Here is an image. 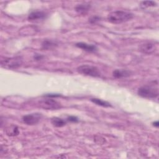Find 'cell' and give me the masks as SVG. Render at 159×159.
Wrapping results in <instances>:
<instances>
[{
	"label": "cell",
	"mask_w": 159,
	"mask_h": 159,
	"mask_svg": "<svg viewBox=\"0 0 159 159\" xmlns=\"http://www.w3.org/2000/svg\"><path fill=\"white\" fill-rule=\"evenodd\" d=\"M42 118V115L40 113H32L25 115L22 117V121L27 125H35L37 124Z\"/></svg>",
	"instance_id": "7"
},
{
	"label": "cell",
	"mask_w": 159,
	"mask_h": 159,
	"mask_svg": "<svg viewBox=\"0 0 159 159\" xmlns=\"http://www.w3.org/2000/svg\"><path fill=\"white\" fill-rule=\"evenodd\" d=\"M134 14L129 11H116L109 13L107 17V20L114 24H119L131 20Z\"/></svg>",
	"instance_id": "1"
},
{
	"label": "cell",
	"mask_w": 159,
	"mask_h": 159,
	"mask_svg": "<svg viewBox=\"0 0 159 159\" xmlns=\"http://www.w3.org/2000/svg\"><path fill=\"white\" fill-rule=\"evenodd\" d=\"M113 76L116 78H127L132 75V72L127 70H115L112 73Z\"/></svg>",
	"instance_id": "9"
},
{
	"label": "cell",
	"mask_w": 159,
	"mask_h": 159,
	"mask_svg": "<svg viewBox=\"0 0 159 159\" xmlns=\"http://www.w3.org/2000/svg\"><path fill=\"white\" fill-rule=\"evenodd\" d=\"M137 93L140 96L144 98L155 99L158 96V88L157 84H145L139 88Z\"/></svg>",
	"instance_id": "2"
},
{
	"label": "cell",
	"mask_w": 159,
	"mask_h": 159,
	"mask_svg": "<svg viewBox=\"0 0 159 159\" xmlns=\"http://www.w3.org/2000/svg\"><path fill=\"white\" fill-rule=\"evenodd\" d=\"M38 104L41 108L46 110H57L61 107V104L59 102L51 98L42 99Z\"/></svg>",
	"instance_id": "5"
},
{
	"label": "cell",
	"mask_w": 159,
	"mask_h": 159,
	"mask_svg": "<svg viewBox=\"0 0 159 159\" xmlns=\"http://www.w3.org/2000/svg\"><path fill=\"white\" fill-rule=\"evenodd\" d=\"M99 19L100 18L98 16H93L91 18H90L89 20L91 23H95L96 21H98L99 20Z\"/></svg>",
	"instance_id": "18"
},
{
	"label": "cell",
	"mask_w": 159,
	"mask_h": 159,
	"mask_svg": "<svg viewBox=\"0 0 159 159\" xmlns=\"http://www.w3.org/2000/svg\"><path fill=\"white\" fill-rule=\"evenodd\" d=\"M76 46L80 48H81L85 51L89 52H94L96 50V46L91 44H88L84 42H78L76 43Z\"/></svg>",
	"instance_id": "11"
},
{
	"label": "cell",
	"mask_w": 159,
	"mask_h": 159,
	"mask_svg": "<svg viewBox=\"0 0 159 159\" xmlns=\"http://www.w3.org/2000/svg\"><path fill=\"white\" fill-rule=\"evenodd\" d=\"M90 7H91V6H90L89 4L83 3V4H78L75 7V10L78 14H85L88 12Z\"/></svg>",
	"instance_id": "10"
},
{
	"label": "cell",
	"mask_w": 159,
	"mask_h": 159,
	"mask_svg": "<svg viewBox=\"0 0 159 159\" xmlns=\"http://www.w3.org/2000/svg\"><path fill=\"white\" fill-rule=\"evenodd\" d=\"M57 45V43L55 41H53L51 40H45L42 43V48L45 50L52 49L53 48H55Z\"/></svg>",
	"instance_id": "14"
},
{
	"label": "cell",
	"mask_w": 159,
	"mask_h": 159,
	"mask_svg": "<svg viewBox=\"0 0 159 159\" xmlns=\"http://www.w3.org/2000/svg\"><path fill=\"white\" fill-rule=\"evenodd\" d=\"M47 14L44 11H35L29 14L28 16V20L30 21H40L45 19Z\"/></svg>",
	"instance_id": "8"
},
{
	"label": "cell",
	"mask_w": 159,
	"mask_h": 159,
	"mask_svg": "<svg viewBox=\"0 0 159 159\" xmlns=\"http://www.w3.org/2000/svg\"><path fill=\"white\" fill-rule=\"evenodd\" d=\"M91 101L93 103H94V104H97V105H98V106H102V107H108L111 106V105L110 104V103H109V102H106V101H102V100H101V99H98V98H92V99H91Z\"/></svg>",
	"instance_id": "15"
},
{
	"label": "cell",
	"mask_w": 159,
	"mask_h": 159,
	"mask_svg": "<svg viewBox=\"0 0 159 159\" xmlns=\"http://www.w3.org/2000/svg\"><path fill=\"white\" fill-rule=\"evenodd\" d=\"M67 120L68 121H70V122H76L78 121V119L76 117H75V116H70L67 118Z\"/></svg>",
	"instance_id": "17"
},
{
	"label": "cell",
	"mask_w": 159,
	"mask_h": 159,
	"mask_svg": "<svg viewBox=\"0 0 159 159\" xmlns=\"http://www.w3.org/2000/svg\"><path fill=\"white\" fill-rule=\"evenodd\" d=\"M77 71L82 75L93 77H99L101 73L99 69L92 65H83L77 68Z\"/></svg>",
	"instance_id": "4"
},
{
	"label": "cell",
	"mask_w": 159,
	"mask_h": 159,
	"mask_svg": "<svg viewBox=\"0 0 159 159\" xmlns=\"http://www.w3.org/2000/svg\"><path fill=\"white\" fill-rule=\"evenodd\" d=\"M157 48V45L154 42H147L141 44L139 46V51L144 54L150 55L154 53Z\"/></svg>",
	"instance_id": "6"
},
{
	"label": "cell",
	"mask_w": 159,
	"mask_h": 159,
	"mask_svg": "<svg viewBox=\"0 0 159 159\" xmlns=\"http://www.w3.org/2000/svg\"><path fill=\"white\" fill-rule=\"evenodd\" d=\"M5 132L7 135L11 136V137L16 136L19 134L18 127L14 125H11L10 126H8L5 129Z\"/></svg>",
	"instance_id": "12"
},
{
	"label": "cell",
	"mask_w": 159,
	"mask_h": 159,
	"mask_svg": "<svg viewBox=\"0 0 159 159\" xmlns=\"http://www.w3.org/2000/svg\"><path fill=\"white\" fill-rule=\"evenodd\" d=\"M51 123L52 124L56 127H63L64 125H66V121L61 118L55 117H53L51 119Z\"/></svg>",
	"instance_id": "13"
},
{
	"label": "cell",
	"mask_w": 159,
	"mask_h": 159,
	"mask_svg": "<svg viewBox=\"0 0 159 159\" xmlns=\"http://www.w3.org/2000/svg\"><path fill=\"white\" fill-rule=\"evenodd\" d=\"M159 124V123H158V121H156V122H153V125L154 126H155V127H158V125Z\"/></svg>",
	"instance_id": "19"
},
{
	"label": "cell",
	"mask_w": 159,
	"mask_h": 159,
	"mask_svg": "<svg viewBox=\"0 0 159 159\" xmlns=\"http://www.w3.org/2000/svg\"><path fill=\"white\" fill-rule=\"evenodd\" d=\"M23 63L22 57L17 56L10 58H6L1 61V67L6 69H16L20 67Z\"/></svg>",
	"instance_id": "3"
},
{
	"label": "cell",
	"mask_w": 159,
	"mask_h": 159,
	"mask_svg": "<svg viewBox=\"0 0 159 159\" xmlns=\"http://www.w3.org/2000/svg\"><path fill=\"white\" fill-rule=\"evenodd\" d=\"M157 6V3L154 1H142L140 3V7L143 9H145L149 7H154Z\"/></svg>",
	"instance_id": "16"
}]
</instances>
